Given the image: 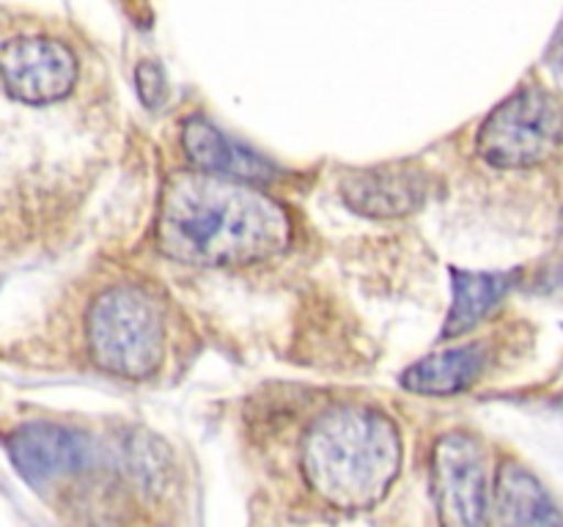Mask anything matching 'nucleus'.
I'll return each instance as SVG.
<instances>
[{
	"label": "nucleus",
	"instance_id": "obj_1",
	"mask_svg": "<svg viewBox=\"0 0 563 527\" xmlns=\"http://www.w3.org/2000/svg\"><path fill=\"white\" fill-rule=\"evenodd\" d=\"M289 239V214L225 176L179 173L159 201L157 245L174 261L196 267L253 264L280 253Z\"/></svg>",
	"mask_w": 563,
	"mask_h": 527
},
{
	"label": "nucleus",
	"instance_id": "obj_2",
	"mask_svg": "<svg viewBox=\"0 0 563 527\" xmlns=\"http://www.w3.org/2000/svg\"><path fill=\"white\" fill-rule=\"evenodd\" d=\"M399 467V431L383 412L368 406L346 404L324 412L302 442L306 481L335 508L379 503Z\"/></svg>",
	"mask_w": 563,
	"mask_h": 527
},
{
	"label": "nucleus",
	"instance_id": "obj_8",
	"mask_svg": "<svg viewBox=\"0 0 563 527\" xmlns=\"http://www.w3.org/2000/svg\"><path fill=\"white\" fill-rule=\"evenodd\" d=\"M9 453L27 481L44 483L80 467L88 456V442L86 437L69 428L53 426V423H31L9 439Z\"/></svg>",
	"mask_w": 563,
	"mask_h": 527
},
{
	"label": "nucleus",
	"instance_id": "obj_10",
	"mask_svg": "<svg viewBox=\"0 0 563 527\" xmlns=\"http://www.w3.org/2000/svg\"><path fill=\"white\" fill-rule=\"evenodd\" d=\"M489 351L484 344L460 346V349H445L438 355L423 357L412 368H407L401 384L412 393L423 395H454L471 388L482 371L487 368Z\"/></svg>",
	"mask_w": 563,
	"mask_h": 527
},
{
	"label": "nucleus",
	"instance_id": "obj_13",
	"mask_svg": "<svg viewBox=\"0 0 563 527\" xmlns=\"http://www.w3.org/2000/svg\"><path fill=\"white\" fill-rule=\"evenodd\" d=\"M548 64H550V71H553V77L559 80L561 91H563V25H561V31L555 33L553 47H550V53H548Z\"/></svg>",
	"mask_w": 563,
	"mask_h": 527
},
{
	"label": "nucleus",
	"instance_id": "obj_11",
	"mask_svg": "<svg viewBox=\"0 0 563 527\" xmlns=\"http://www.w3.org/2000/svg\"><path fill=\"white\" fill-rule=\"evenodd\" d=\"M495 514L504 525H555V522H563L561 511L555 508L542 483L517 461H506L500 467L498 486H495Z\"/></svg>",
	"mask_w": 563,
	"mask_h": 527
},
{
	"label": "nucleus",
	"instance_id": "obj_5",
	"mask_svg": "<svg viewBox=\"0 0 563 527\" xmlns=\"http://www.w3.org/2000/svg\"><path fill=\"white\" fill-rule=\"evenodd\" d=\"M0 82L25 104H53L77 82V58L55 38L22 36L0 47Z\"/></svg>",
	"mask_w": 563,
	"mask_h": 527
},
{
	"label": "nucleus",
	"instance_id": "obj_3",
	"mask_svg": "<svg viewBox=\"0 0 563 527\" xmlns=\"http://www.w3.org/2000/svg\"><path fill=\"white\" fill-rule=\"evenodd\" d=\"M88 351L102 371L143 379L165 351V311L141 285H113L88 311Z\"/></svg>",
	"mask_w": 563,
	"mask_h": 527
},
{
	"label": "nucleus",
	"instance_id": "obj_7",
	"mask_svg": "<svg viewBox=\"0 0 563 527\" xmlns=\"http://www.w3.org/2000/svg\"><path fill=\"white\" fill-rule=\"evenodd\" d=\"M429 181L410 165H385V168L352 173L341 181L346 206L366 217H405L427 201Z\"/></svg>",
	"mask_w": 563,
	"mask_h": 527
},
{
	"label": "nucleus",
	"instance_id": "obj_6",
	"mask_svg": "<svg viewBox=\"0 0 563 527\" xmlns=\"http://www.w3.org/2000/svg\"><path fill=\"white\" fill-rule=\"evenodd\" d=\"M434 500L445 525H478L487 516V467L478 442L449 434L434 448Z\"/></svg>",
	"mask_w": 563,
	"mask_h": 527
},
{
	"label": "nucleus",
	"instance_id": "obj_12",
	"mask_svg": "<svg viewBox=\"0 0 563 527\" xmlns=\"http://www.w3.org/2000/svg\"><path fill=\"white\" fill-rule=\"evenodd\" d=\"M517 283V272H462L454 269V305L445 318L443 338L476 327Z\"/></svg>",
	"mask_w": 563,
	"mask_h": 527
},
{
	"label": "nucleus",
	"instance_id": "obj_4",
	"mask_svg": "<svg viewBox=\"0 0 563 527\" xmlns=\"http://www.w3.org/2000/svg\"><path fill=\"white\" fill-rule=\"evenodd\" d=\"M563 143V104L539 86L520 88L489 113L476 148L495 168H533Z\"/></svg>",
	"mask_w": 563,
	"mask_h": 527
},
{
	"label": "nucleus",
	"instance_id": "obj_9",
	"mask_svg": "<svg viewBox=\"0 0 563 527\" xmlns=\"http://www.w3.org/2000/svg\"><path fill=\"white\" fill-rule=\"evenodd\" d=\"M185 152L203 173L225 176L236 181H267L275 176V168L267 159L256 157L253 152L242 148L223 132L214 130L209 121L192 119L185 124Z\"/></svg>",
	"mask_w": 563,
	"mask_h": 527
}]
</instances>
